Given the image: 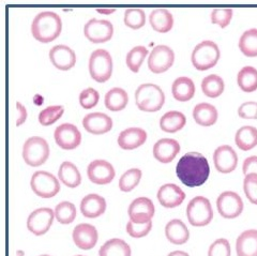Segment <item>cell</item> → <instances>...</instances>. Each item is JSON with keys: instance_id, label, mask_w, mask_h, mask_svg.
Listing matches in <instances>:
<instances>
[{"instance_id": "1", "label": "cell", "mask_w": 257, "mask_h": 256, "mask_svg": "<svg viewBox=\"0 0 257 256\" xmlns=\"http://www.w3.org/2000/svg\"><path fill=\"white\" fill-rule=\"evenodd\" d=\"M176 174L184 186L195 188L204 185L210 175L207 159L199 153L184 155L176 166Z\"/></svg>"}, {"instance_id": "2", "label": "cell", "mask_w": 257, "mask_h": 256, "mask_svg": "<svg viewBox=\"0 0 257 256\" xmlns=\"http://www.w3.org/2000/svg\"><path fill=\"white\" fill-rule=\"evenodd\" d=\"M62 29V22L58 14L51 11L39 13L31 25V33L39 42L50 43L57 39Z\"/></svg>"}, {"instance_id": "3", "label": "cell", "mask_w": 257, "mask_h": 256, "mask_svg": "<svg viewBox=\"0 0 257 256\" xmlns=\"http://www.w3.org/2000/svg\"><path fill=\"white\" fill-rule=\"evenodd\" d=\"M136 105L147 113L158 111L165 103V94L158 85L143 84L135 91Z\"/></svg>"}, {"instance_id": "4", "label": "cell", "mask_w": 257, "mask_h": 256, "mask_svg": "<svg viewBox=\"0 0 257 256\" xmlns=\"http://www.w3.org/2000/svg\"><path fill=\"white\" fill-rule=\"evenodd\" d=\"M220 49L213 41H203L192 53V63L195 69L206 71L213 68L220 59Z\"/></svg>"}, {"instance_id": "5", "label": "cell", "mask_w": 257, "mask_h": 256, "mask_svg": "<svg viewBox=\"0 0 257 256\" xmlns=\"http://www.w3.org/2000/svg\"><path fill=\"white\" fill-rule=\"evenodd\" d=\"M187 217L193 226H206L213 219L210 201L204 196H196L187 207Z\"/></svg>"}, {"instance_id": "6", "label": "cell", "mask_w": 257, "mask_h": 256, "mask_svg": "<svg viewBox=\"0 0 257 256\" xmlns=\"http://www.w3.org/2000/svg\"><path fill=\"white\" fill-rule=\"evenodd\" d=\"M50 157V146L47 142L40 137L28 139L23 147V158L30 166H40L46 162Z\"/></svg>"}, {"instance_id": "7", "label": "cell", "mask_w": 257, "mask_h": 256, "mask_svg": "<svg viewBox=\"0 0 257 256\" xmlns=\"http://www.w3.org/2000/svg\"><path fill=\"white\" fill-rule=\"evenodd\" d=\"M89 72L91 77L98 83H105L112 73V59L106 50L94 51L89 59Z\"/></svg>"}, {"instance_id": "8", "label": "cell", "mask_w": 257, "mask_h": 256, "mask_svg": "<svg viewBox=\"0 0 257 256\" xmlns=\"http://www.w3.org/2000/svg\"><path fill=\"white\" fill-rule=\"evenodd\" d=\"M30 186L32 191L39 197L52 198L57 195L60 191V183L54 175L47 172H36L31 177Z\"/></svg>"}, {"instance_id": "9", "label": "cell", "mask_w": 257, "mask_h": 256, "mask_svg": "<svg viewBox=\"0 0 257 256\" xmlns=\"http://www.w3.org/2000/svg\"><path fill=\"white\" fill-rule=\"evenodd\" d=\"M218 211L225 219H235L243 211L242 198L236 192L225 191L216 199Z\"/></svg>"}, {"instance_id": "10", "label": "cell", "mask_w": 257, "mask_h": 256, "mask_svg": "<svg viewBox=\"0 0 257 256\" xmlns=\"http://www.w3.org/2000/svg\"><path fill=\"white\" fill-rule=\"evenodd\" d=\"M84 34L92 43H105L114 35V26L109 21L92 19L85 25Z\"/></svg>"}, {"instance_id": "11", "label": "cell", "mask_w": 257, "mask_h": 256, "mask_svg": "<svg viewBox=\"0 0 257 256\" xmlns=\"http://www.w3.org/2000/svg\"><path fill=\"white\" fill-rule=\"evenodd\" d=\"M175 61L174 51L166 45H158L152 50L149 59L148 68L156 74L163 73L172 68Z\"/></svg>"}, {"instance_id": "12", "label": "cell", "mask_w": 257, "mask_h": 256, "mask_svg": "<svg viewBox=\"0 0 257 256\" xmlns=\"http://www.w3.org/2000/svg\"><path fill=\"white\" fill-rule=\"evenodd\" d=\"M55 211L51 208H39L31 212L27 220V227L30 233L36 236H42L50 230L53 225Z\"/></svg>"}, {"instance_id": "13", "label": "cell", "mask_w": 257, "mask_h": 256, "mask_svg": "<svg viewBox=\"0 0 257 256\" xmlns=\"http://www.w3.org/2000/svg\"><path fill=\"white\" fill-rule=\"evenodd\" d=\"M54 138L57 145L64 150L75 149L82 142V134L74 124L71 123H63L56 127Z\"/></svg>"}, {"instance_id": "14", "label": "cell", "mask_w": 257, "mask_h": 256, "mask_svg": "<svg viewBox=\"0 0 257 256\" xmlns=\"http://www.w3.org/2000/svg\"><path fill=\"white\" fill-rule=\"evenodd\" d=\"M87 175L89 180L95 185H108L114 180L116 172L109 162L105 160H94L88 166Z\"/></svg>"}, {"instance_id": "15", "label": "cell", "mask_w": 257, "mask_h": 256, "mask_svg": "<svg viewBox=\"0 0 257 256\" xmlns=\"http://www.w3.org/2000/svg\"><path fill=\"white\" fill-rule=\"evenodd\" d=\"M128 217L134 223L144 224L150 222L154 218L156 208L154 203L150 198L147 197H139L134 199L128 206Z\"/></svg>"}, {"instance_id": "16", "label": "cell", "mask_w": 257, "mask_h": 256, "mask_svg": "<svg viewBox=\"0 0 257 256\" xmlns=\"http://www.w3.org/2000/svg\"><path fill=\"white\" fill-rule=\"evenodd\" d=\"M215 169L222 174L234 172L238 164V156L234 148L228 145H222L215 149L213 154Z\"/></svg>"}, {"instance_id": "17", "label": "cell", "mask_w": 257, "mask_h": 256, "mask_svg": "<svg viewBox=\"0 0 257 256\" xmlns=\"http://www.w3.org/2000/svg\"><path fill=\"white\" fill-rule=\"evenodd\" d=\"M73 241L80 250H91L98 242V230L91 224L82 223L74 227Z\"/></svg>"}, {"instance_id": "18", "label": "cell", "mask_w": 257, "mask_h": 256, "mask_svg": "<svg viewBox=\"0 0 257 256\" xmlns=\"http://www.w3.org/2000/svg\"><path fill=\"white\" fill-rule=\"evenodd\" d=\"M50 59L55 68L68 71L75 66L76 55L67 45H56L50 51Z\"/></svg>"}, {"instance_id": "19", "label": "cell", "mask_w": 257, "mask_h": 256, "mask_svg": "<svg viewBox=\"0 0 257 256\" xmlns=\"http://www.w3.org/2000/svg\"><path fill=\"white\" fill-rule=\"evenodd\" d=\"M83 126L87 132L95 135H100L107 133L111 130L112 120L106 114L91 113L84 117Z\"/></svg>"}, {"instance_id": "20", "label": "cell", "mask_w": 257, "mask_h": 256, "mask_svg": "<svg viewBox=\"0 0 257 256\" xmlns=\"http://www.w3.org/2000/svg\"><path fill=\"white\" fill-rule=\"evenodd\" d=\"M158 199L160 204L165 208H175L180 206L184 199L186 193L174 183H166L160 188L158 192Z\"/></svg>"}, {"instance_id": "21", "label": "cell", "mask_w": 257, "mask_h": 256, "mask_svg": "<svg viewBox=\"0 0 257 256\" xmlns=\"http://www.w3.org/2000/svg\"><path fill=\"white\" fill-rule=\"evenodd\" d=\"M180 151V145L176 140L162 139L154 146V156L161 163H171Z\"/></svg>"}, {"instance_id": "22", "label": "cell", "mask_w": 257, "mask_h": 256, "mask_svg": "<svg viewBox=\"0 0 257 256\" xmlns=\"http://www.w3.org/2000/svg\"><path fill=\"white\" fill-rule=\"evenodd\" d=\"M147 140V133L141 127H128L118 137V145L124 150L139 148Z\"/></svg>"}, {"instance_id": "23", "label": "cell", "mask_w": 257, "mask_h": 256, "mask_svg": "<svg viewBox=\"0 0 257 256\" xmlns=\"http://www.w3.org/2000/svg\"><path fill=\"white\" fill-rule=\"evenodd\" d=\"M106 210V202L98 194L85 196L80 203V211L86 218L94 219L102 215Z\"/></svg>"}, {"instance_id": "24", "label": "cell", "mask_w": 257, "mask_h": 256, "mask_svg": "<svg viewBox=\"0 0 257 256\" xmlns=\"http://www.w3.org/2000/svg\"><path fill=\"white\" fill-rule=\"evenodd\" d=\"M237 256H257V229L241 233L236 241Z\"/></svg>"}, {"instance_id": "25", "label": "cell", "mask_w": 257, "mask_h": 256, "mask_svg": "<svg viewBox=\"0 0 257 256\" xmlns=\"http://www.w3.org/2000/svg\"><path fill=\"white\" fill-rule=\"evenodd\" d=\"M165 235L168 241L174 244L186 243L190 238V231L184 224L179 219H174L167 223L165 227Z\"/></svg>"}, {"instance_id": "26", "label": "cell", "mask_w": 257, "mask_h": 256, "mask_svg": "<svg viewBox=\"0 0 257 256\" xmlns=\"http://www.w3.org/2000/svg\"><path fill=\"white\" fill-rule=\"evenodd\" d=\"M149 22L151 27L157 33L166 34L170 30H172L174 26V17L166 9H156L150 13Z\"/></svg>"}, {"instance_id": "27", "label": "cell", "mask_w": 257, "mask_h": 256, "mask_svg": "<svg viewBox=\"0 0 257 256\" xmlns=\"http://www.w3.org/2000/svg\"><path fill=\"white\" fill-rule=\"evenodd\" d=\"M219 114L216 108L209 103H199L193 109V118L202 126L213 125L218 120Z\"/></svg>"}, {"instance_id": "28", "label": "cell", "mask_w": 257, "mask_h": 256, "mask_svg": "<svg viewBox=\"0 0 257 256\" xmlns=\"http://www.w3.org/2000/svg\"><path fill=\"white\" fill-rule=\"evenodd\" d=\"M172 92L177 101L187 102L194 97L195 85L191 78L181 76L174 82L172 86Z\"/></svg>"}, {"instance_id": "29", "label": "cell", "mask_w": 257, "mask_h": 256, "mask_svg": "<svg viewBox=\"0 0 257 256\" xmlns=\"http://www.w3.org/2000/svg\"><path fill=\"white\" fill-rule=\"evenodd\" d=\"M58 177L64 186L71 189L77 188L82 182V176L77 167L69 161L63 162L58 171Z\"/></svg>"}, {"instance_id": "30", "label": "cell", "mask_w": 257, "mask_h": 256, "mask_svg": "<svg viewBox=\"0 0 257 256\" xmlns=\"http://www.w3.org/2000/svg\"><path fill=\"white\" fill-rule=\"evenodd\" d=\"M236 145L239 149L247 151L257 146V129L252 125H244L236 132Z\"/></svg>"}, {"instance_id": "31", "label": "cell", "mask_w": 257, "mask_h": 256, "mask_svg": "<svg viewBox=\"0 0 257 256\" xmlns=\"http://www.w3.org/2000/svg\"><path fill=\"white\" fill-rule=\"evenodd\" d=\"M187 118L180 111L172 110L164 114L160 120V126L164 132L175 133L180 131L186 125Z\"/></svg>"}, {"instance_id": "32", "label": "cell", "mask_w": 257, "mask_h": 256, "mask_svg": "<svg viewBox=\"0 0 257 256\" xmlns=\"http://www.w3.org/2000/svg\"><path fill=\"white\" fill-rule=\"evenodd\" d=\"M99 256H131V247L124 240L114 238L101 246Z\"/></svg>"}, {"instance_id": "33", "label": "cell", "mask_w": 257, "mask_h": 256, "mask_svg": "<svg viewBox=\"0 0 257 256\" xmlns=\"http://www.w3.org/2000/svg\"><path fill=\"white\" fill-rule=\"evenodd\" d=\"M128 95L122 88H112L105 95V106L111 111H120L125 108Z\"/></svg>"}, {"instance_id": "34", "label": "cell", "mask_w": 257, "mask_h": 256, "mask_svg": "<svg viewBox=\"0 0 257 256\" xmlns=\"http://www.w3.org/2000/svg\"><path fill=\"white\" fill-rule=\"evenodd\" d=\"M237 83L244 92L255 91L257 89V70L251 66L242 68L238 73Z\"/></svg>"}, {"instance_id": "35", "label": "cell", "mask_w": 257, "mask_h": 256, "mask_svg": "<svg viewBox=\"0 0 257 256\" xmlns=\"http://www.w3.org/2000/svg\"><path fill=\"white\" fill-rule=\"evenodd\" d=\"M239 49L246 57L257 56V29H248L242 34L239 40Z\"/></svg>"}, {"instance_id": "36", "label": "cell", "mask_w": 257, "mask_h": 256, "mask_svg": "<svg viewBox=\"0 0 257 256\" xmlns=\"http://www.w3.org/2000/svg\"><path fill=\"white\" fill-rule=\"evenodd\" d=\"M223 78L216 74L206 76L202 82V90L209 98H218L224 91Z\"/></svg>"}, {"instance_id": "37", "label": "cell", "mask_w": 257, "mask_h": 256, "mask_svg": "<svg viewBox=\"0 0 257 256\" xmlns=\"http://www.w3.org/2000/svg\"><path fill=\"white\" fill-rule=\"evenodd\" d=\"M148 50L145 46H135L126 55V66L134 73H138L142 63L147 57Z\"/></svg>"}, {"instance_id": "38", "label": "cell", "mask_w": 257, "mask_h": 256, "mask_svg": "<svg viewBox=\"0 0 257 256\" xmlns=\"http://www.w3.org/2000/svg\"><path fill=\"white\" fill-rule=\"evenodd\" d=\"M55 217L61 224H71L76 218V208L70 202H61L56 206Z\"/></svg>"}, {"instance_id": "39", "label": "cell", "mask_w": 257, "mask_h": 256, "mask_svg": "<svg viewBox=\"0 0 257 256\" xmlns=\"http://www.w3.org/2000/svg\"><path fill=\"white\" fill-rule=\"evenodd\" d=\"M141 179L142 171L139 169H131L120 177L119 188L122 192H130L139 186Z\"/></svg>"}, {"instance_id": "40", "label": "cell", "mask_w": 257, "mask_h": 256, "mask_svg": "<svg viewBox=\"0 0 257 256\" xmlns=\"http://www.w3.org/2000/svg\"><path fill=\"white\" fill-rule=\"evenodd\" d=\"M124 24L132 29H140L146 24V14L143 9H127L124 12Z\"/></svg>"}, {"instance_id": "41", "label": "cell", "mask_w": 257, "mask_h": 256, "mask_svg": "<svg viewBox=\"0 0 257 256\" xmlns=\"http://www.w3.org/2000/svg\"><path fill=\"white\" fill-rule=\"evenodd\" d=\"M63 113H64L63 106H60V105L48 106L39 114V122L44 126L51 125L57 121L58 119H60Z\"/></svg>"}, {"instance_id": "42", "label": "cell", "mask_w": 257, "mask_h": 256, "mask_svg": "<svg viewBox=\"0 0 257 256\" xmlns=\"http://www.w3.org/2000/svg\"><path fill=\"white\" fill-rule=\"evenodd\" d=\"M243 191L248 201L253 205H257V174H248L245 176Z\"/></svg>"}, {"instance_id": "43", "label": "cell", "mask_w": 257, "mask_h": 256, "mask_svg": "<svg viewBox=\"0 0 257 256\" xmlns=\"http://www.w3.org/2000/svg\"><path fill=\"white\" fill-rule=\"evenodd\" d=\"M231 249L227 239L220 238L209 246L208 256H230Z\"/></svg>"}, {"instance_id": "44", "label": "cell", "mask_w": 257, "mask_h": 256, "mask_svg": "<svg viewBox=\"0 0 257 256\" xmlns=\"http://www.w3.org/2000/svg\"><path fill=\"white\" fill-rule=\"evenodd\" d=\"M152 228V222H147L144 224L134 223L131 220L126 224V231L127 234L133 238H143L147 236Z\"/></svg>"}, {"instance_id": "45", "label": "cell", "mask_w": 257, "mask_h": 256, "mask_svg": "<svg viewBox=\"0 0 257 256\" xmlns=\"http://www.w3.org/2000/svg\"><path fill=\"white\" fill-rule=\"evenodd\" d=\"M100 99L99 92L93 88H87L79 94V103L85 109H91L98 104Z\"/></svg>"}, {"instance_id": "46", "label": "cell", "mask_w": 257, "mask_h": 256, "mask_svg": "<svg viewBox=\"0 0 257 256\" xmlns=\"http://www.w3.org/2000/svg\"><path fill=\"white\" fill-rule=\"evenodd\" d=\"M231 9H213L211 12V22L221 28H225L229 25L232 19Z\"/></svg>"}, {"instance_id": "47", "label": "cell", "mask_w": 257, "mask_h": 256, "mask_svg": "<svg viewBox=\"0 0 257 256\" xmlns=\"http://www.w3.org/2000/svg\"><path fill=\"white\" fill-rule=\"evenodd\" d=\"M238 115L243 119H257V102L248 101L241 104L238 108Z\"/></svg>"}, {"instance_id": "48", "label": "cell", "mask_w": 257, "mask_h": 256, "mask_svg": "<svg viewBox=\"0 0 257 256\" xmlns=\"http://www.w3.org/2000/svg\"><path fill=\"white\" fill-rule=\"evenodd\" d=\"M242 172L245 176L248 174H257V156L248 157L244 160Z\"/></svg>"}, {"instance_id": "49", "label": "cell", "mask_w": 257, "mask_h": 256, "mask_svg": "<svg viewBox=\"0 0 257 256\" xmlns=\"http://www.w3.org/2000/svg\"><path fill=\"white\" fill-rule=\"evenodd\" d=\"M16 108H18V120H16V125L20 126L22 125L24 122L26 121L27 119V110H26V107L23 105V104L21 102H18L16 103Z\"/></svg>"}, {"instance_id": "50", "label": "cell", "mask_w": 257, "mask_h": 256, "mask_svg": "<svg viewBox=\"0 0 257 256\" xmlns=\"http://www.w3.org/2000/svg\"><path fill=\"white\" fill-rule=\"evenodd\" d=\"M167 256H190V255L183 251H175V252L170 253Z\"/></svg>"}, {"instance_id": "51", "label": "cell", "mask_w": 257, "mask_h": 256, "mask_svg": "<svg viewBox=\"0 0 257 256\" xmlns=\"http://www.w3.org/2000/svg\"><path fill=\"white\" fill-rule=\"evenodd\" d=\"M99 13L101 14H105V15H109L111 13H114L116 10L115 9H98L96 10Z\"/></svg>"}, {"instance_id": "52", "label": "cell", "mask_w": 257, "mask_h": 256, "mask_svg": "<svg viewBox=\"0 0 257 256\" xmlns=\"http://www.w3.org/2000/svg\"><path fill=\"white\" fill-rule=\"evenodd\" d=\"M40 256H51V255H46V254H44V255H40Z\"/></svg>"}, {"instance_id": "53", "label": "cell", "mask_w": 257, "mask_h": 256, "mask_svg": "<svg viewBox=\"0 0 257 256\" xmlns=\"http://www.w3.org/2000/svg\"><path fill=\"white\" fill-rule=\"evenodd\" d=\"M75 256H84V255H75Z\"/></svg>"}]
</instances>
